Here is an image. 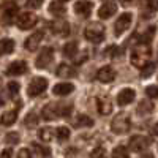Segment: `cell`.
Segmentation results:
<instances>
[{"label": "cell", "mask_w": 158, "mask_h": 158, "mask_svg": "<svg viewBox=\"0 0 158 158\" xmlns=\"http://www.w3.org/2000/svg\"><path fill=\"white\" fill-rule=\"evenodd\" d=\"M150 56H152L150 48L144 43H139L133 49V52H131V63H133L136 68H142L146 63H149Z\"/></svg>", "instance_id": "cell-1"}, {"label": "cell", "mask_w": 158, "mask_h": 158, "mask_svg": "<svg viewBox=\"0 0 158 158\" xmlns=\"http://www.w3.org/2000/svg\"><path fill=\"white\" fill-rule=\"evenodd\" d=\"M111 128H112V131L115 135H125V133H128L130 128H131V120H130L128 114H123V112L117 114L114 117L112 123H111Z\"/></svg>", "instance_id": "cell-2"}, {"label": "cell", "mask_w": 158, "mask_h": 158, "mask_svg": "<svg viewBox=\"0 0 158 158\" xmlns=\"http://www.w3.org/2000/svg\"><path fill=\"white\" fill-rule=\"evenodd\" d=\"M84 36L92 43H101L104 38V27L101 24H90L89 27L84 30Z\"/></svg>", "instance_id": "cell-3"}, {"label": "cell", "mask_w": 158, "mask_h": 158, "mask_svg": "<svg viewBox=\"0 0 158 158\" xmlns=\"http://www.w3.org/2000/svg\"><path fill=\"white\" fill-rule=\"evenodd\" d=\"M18 5L13 2V0H8V2H5L2 5V11H0V19H2L3 24H11L13 19H15V16L18 15Z\"/></svg>", "instance_id": "cell-4"}, {"label": "cell", "mask_w": 158, "mask_h": 158, "mask_svg": "<svg viewBox=\"0 0 158 158\" xmlns=\"http://www.w3.org/2000/svg\"><path fill=\"white\" fill-rule=\"evenodd\" d=\"M46 89H48V81L44 77H41V76H36V77H33L30 81L27 94H29V97H40Z\"/></svg>", "instance_id": "cell-5"}, {"label": "cell", "mask_w": 158, "mask_h": 158, "mask_svg": "<svg viewBox=\"0 0 158 158\" xmlns=\"http://www.w3.org/2000/svg\"><path fill=\"white\" fill-rule=\"evenodd\" d=\"M131 22H133V16H131V13H123V15H120L118 19L115 21V24H114L115 35L120 36L123 32H127L131 27Z\"/></svg>", "instance_id": "cell-6"}, {"label": "cell", "mask_w": 158, "mask_h": 158, "mask_svg": "<svg viewBox=\"0 0 158 158\" xmlns=\"http://www.w3.org/2000/svg\"><path fill=\"white\" fill-rule=\"evenodd\" d=\"M38 22V18L33 15V13H22L18 18V27L21 30H29L32 27H35Z\"/></svg>", "instance_id": "cell-7"}, {"label": "cell", "mask_w": 158, "mask_h": 158, "mask_svg": "<svg viewBox=\"0 0 158 158\" xmlns=\"http://www.w3.org/2000/svg\"><path fill=\"white\" fill-rule=\"evenodd\" d=\"M41 115L44 120H56L57 117H62V106H59L56 103H49L43 108Z\"/></svg>", "instance_id": "cell-8"}, {"label": "cell", "mask_w": 158, "mask_h": 158, "mask_svg": "<svg viewBox=\"0 0 158 158\" xmlns=\"http://www.w3.org/2000/svg\"><path fill=\"white\" fill-rule=\"evenodd\" d=\"M149 139L146 136H141V135H136L130 139V149L133 152H144L147 147H149Z\"/></svg>", "instance_id": "cell-9"}, {"label": "cell", "mask_w": 158, "mask_h": 158, "mask_svg": "<svg viewBox=\"0 0 158 158\" xmlns=\"http://www.w3.org/2000/svg\"><path fill=\"white\" fill-rule=\"evenodd\" d=\"M54 60V49L52 48H44L41 51V54L36 59V67L38 68H46L48 65Z\"/></svg>", "instance_id": "cell-10"}, {"label": "cell", "mask_w": 158, "mask_h": 158, "mask_svg": "<svg viewBox=\"0 0 158 158\" xmlns=\"http://www.w3.org/2000/svg\"><path fill=\"white\" fill-rule=\"evenodd\" d=\"M49 29L54 35H59V36H67L70 33V25L68 22L65 21H54L49 24Z\"/></svg>", "instance_id": "cell-11"}, {"label": "cell", "mask_w": 158, "mask_h": 158, "mask_svg": "<svg viewBox=\"0 0 158 158\" xmlns=\"http://www.w3.org/2000/svg\"><path fill=\"white\" fill-rule=\"evenodd\" d=\"M27 73V63L24 60H16L8 65L6 68V74L8 76H19V74H24Z\"/></svg>", "instance_id": "cell-12"}, {"label": "cell", "mask_w": 158, "mask_h": 158, "mask_svg": "<svg viewBox=\"0 0 158 158\" xmlns=\"http://www.w3.org/2000/svg\"><path fill=\"white\" fill-rule=\"evenodd\" d=\"M92 8H94V5H92V2H89V0H79V2L74 3V13L79 16H82V18L90 16Z\"/></svg>", "instance_id": "cell-13"}, {"label": "cell", "mask_w": 158, "mask_h": 158, "mask_svg": "<svg viewBox=\"0 0 158 158\" xmlns=\"http://www.w3.org/2000/svg\"><path fill=\"white\" fill-rule=\"evenodd\" d=\"M135 97H136V92L133 89H128V87L122 89V92L117 95V103L120 104V106H127V104L133 103Z\"/></svg>", "instance_id": "cell-14"}, {"label": "cell", "mask_w": 158, "mask_h": 158, "mask_svg": "<svg viewBox=\"0 0 158 158\" xmlns=\"http://www.w3.org/2000/svg\"><path fill=\"white\" fill-rule=\"evenodd\" d=\"M97 79L98 81H101V82H112L114 79H115V71H114V68H111V67H103L98 73H97Z\"/></svg>", "instance_id": "cell-15"}, {"label": "cell", "mask_w": 158, "mask_h": 158, "mask_svg": "<svg viewBox=\"0 0 158 158\" xmlns=\"http://www.w3.org/2000/svg\"><path fill=\"white\" fill-rule=\"evenodd\" d=\"M73 90H74V85H73L71 82H60V84H56V85H54L52 94L59 95V97H67V95L71 94Z\"/></svg>", "instance_id": "cell-16"}, {"label": "cell", "mask_w": 158, "mask_h": 158, "mask_svg": "<svg viewBox=\"0 0 158 158\" xmlns=\"http://www.w3.org/2000/svg\"><path fill=\"white\" fill-rule=\"evenodd\" d=\"M41 40H43V32H35L33 35H30L27 40H25V49L35 51L40 46V43H41Z\"/></svg>", "instance_id": "cell-17"}, {"label": "cell", "mask_w": 158, "mask_h": 158, "mask_svg": "<svg viewBox=\"0 0 158 158\" xmlns=\"http://www.w3.org/2000/svg\"><path fill=\"white\" fill-rule=\"evenodd\" d=\"M115 11H117V6L112 2H104V5L98 10V16L101 19H109Z\"/></svg>", "instance_id": "cell-18"}, {"label": "cell", "mask_w": 158, "mask_h": 158, "mask_svg": "<svg viewBox=\"0 0 158 158\" xmlns=\"http://www.w3.org/2000/svg\"><path fill=\"white\" fill-rule=\"evenodd\" d=\"M97 108H98V112H100L101 115H108V114L112 111L111 101H109V98H106V97L97 98Z\"/></svg>", "instance_id": "cell-19"}, {"label": "cell", "mask_w": 158, "mask_h": 158, "mask_svg": "<svg viewBox=\"0 0 158 158\" xmlns=\"http://www.w3.org/2000/svg\"><path fill=\"white\" fill-rule=\"evenodd\" d=\"M56 73H57L59 77H73V76H76V70L71 67V65H67V63H60Z\"/></svg>", "instance_id": "cell-20"}, {"label": "cell", "mask_w": 158, "mask_h": 158, "mask_svg": "<svg viewBox=\"0 0 158 158\" xmlns=\"http://www.w3.org/2000/svg\"><path fill=\"white\" fill-rule=\"evenodd\" d=\"M15 51V41L10 38L5 40H0V56H5V54H11Z\"/></svg>", "instance_id": "cell-21"}, {"label": "cell", "mask_w": 158, "mask_h": 158, "mask_svg": "<svg viewBox=\"0 0 158 158\" xmlns=\"http://www.w3.org/2000/svg\"><path fill=\"white\" fill-rule=\"evenodd\" d=\"M18 120V111H8L2 115V118H0V125H5V127H10L13 125Z\"/></svg>", "instance_id": "cell-22"}, {"label": "cell", "mask_w": 158, "mask_h": 158, "mask_svg": "<svg viewBox=\"0 0 158 158\" xmlns=\"http://www.w3.org/2000/svg\"><path fill=\"white\" fill-rule=\"evenodd\" d=\"M77 48H79L77 41H70V43H67V44L63 46V54H65V57H74V56L77 54Z\"/></svg>", "instance_id": "cell-23"}, {"label": "cell", "mask_w": 158, "mask_h": 158, "mask_svg": "<svg viewBox=\"0 0 158 158\" xmlns=\"http://www.w3.org/2000/svg\"><path fill=\"white\" fill-rule=\"evenodd\" d=\"M138 114H141V115H147V114H150L152 111H153V104L152 103H149L147 100H142L139 104H138Z\"/></svg>", "instance_id": "cell-24"}, {"label": "cell", "mask_w": 158, "mask_h": 158, "mask_svg": "<svg viewBox=\"0 0 158 158\" xmlns=\"http://www.w3.org/2000/svg\"><path fill=\"white\" fill-rule=\"evenodd\" d=\"M49 13L54 16H62V15H65V5L62 2H52L49 5Z\"/></svg>", "instance_id": "cell-25"}, {"label": "cell", "mask_w": 158, "mask_h": 158, "mask_svg": "<svg viewBox=\"0 0 158 158\" xmlns=\"http://www.w3.org/2000/svg\"><path fill=\"white\" fill-rule=\"evenodd\" d=\"M56 135H57V139L59 141H67L70 138V135H71V131L67 127H59L57 131H56Z\"/></svg>", "instance_id": "cell-26"}, {"label": "cell", "mask_w": 158, "mask_h": 158, "mask_svg": "<svg viewBox=\"0 0 158 158\" xmlns=\"http://www.w3.org/2000/svg\"><path fill=\"white\" fill-rule=\"evenodd\" d=\"M76 125H77V127H94V120H92L89 115L82 114V115H79V117H77Z\"/></svg>", "instance_id": "cell-27"}, {"label": "cell", "mask_w": 158, "mask_h": 158, "mask_svg": "<svg viewBox=\"0 0 158 158\" xmlns=\"http://www.w3.org/2000/svg\"><path fill=\"white\" fill-rule=\"evenodd\" d=\"M52 136H54L52 128H41L40 130V138H41V141L49 142V141H52Z\"/></svg>", "instance_id": "cell-28"}, {"label": "cell", "mask_w": 158, "mask_h": 158, "mask_svg": "<svg viewBox=\"0 0 158 158\" xmlns=\"http://www.w3.org/2000/svg\"><path fill=\"white\" fill-rule=\"evenodd\" d=\"M155 73V63H146L144 67L141 68V76L142 77H149Z\"/></svg>", "instance_id": "cell-29"}, {"label": "cell", "mask_w": 158, "mask_h": 158, "mask_svg": "<svg viewBox=\"0 0 158 158\" xmlns=\"http://www.w3.org/2000/svg\"><path fill=\"white\" fill-rule=\"evenodd\" d=\"M112 158H130V155H128V152H127V149L123 146H118V147L114 149Z\"/></svg>", "instance_id": "cell-30"}, {"label": "cell", "mask_w": 158, "mask_h": 158, "mask_svg": "<svg viewBox=\"0 0 158 158\" xmlns=\"http://www.w3.org/2000/svg\"><path fill=\"white\" fill-rule=\"evenodd\" d=\"M24 123H25V127H29V128H33V127H36V123H38V117H36V114L30 112L27 117H25Z\"/></svg>", "instance_id": "cell-31"}, {"label": "cell", "mask_w": 158, "mask_h": 158, "mask_svg": "<svg viewBox=\"0 0 158 158\" xmlns=\"http://www.w3.org/2000/svg\"><path fill=\"white\" fill-rule=\"evenodd\" d=\"M90 158H108V153H106V149L104 147H97L92 150L90 153Z\"/></svg>", "instance_id": "cell-32"}, {"label": "cell", "mask_w": 158, "mask_h": 158, "mask_svg": "<svg viewBox=\"0 0 158 158\" xmlns=\"http://www.w3.org/2000/svg\"><path fill=\"white\" fill-rule=\"evenodd\" d=\"M120 54H122V49L118 48V46H109L106 49V56L108 57H118Z\"/></svg>", "instance_id": "cell-33"}, {"label": "cell", "mask_w": 158, "mask_h": 158, "mask_svg": "<svg viewBox=\"0 0 158 158\" xmlns=\"http://www.w3.org/2000/svg\"><path fill=\"white\" fill-rule=\"evenodd\" d=\"M19 90H21V85H19L18 82H10V84H8V94H10L11 97H16V95L19 94Z\"/></svg>", "instance_id": "cell-34"}, {"label": "cell", "mask_w": 158, "mask_h": 158, "mask_svg": "<svg viewBox=\"0 0 158 158\" xmlns=\"http://www.w3.org/2000/svg\"><path fill=\"white\" fill-rule=\"evenodd\" d=\"M5 139H6V142H10V144H16V142L19 141V133H8V135L5 136Z\"/></svg>", "instance_id": "cell-35"}, {"label": "cell", "mask_w": 158, "mask_h": 158, "mask_svg": "<svg viewBox=\"0 0 158 158\" xmlns=\"http://www.w3.org/2000/svg\"><path fill=\"white\" fill-rule=\"evenodd\" d=\"M41 5H43V0H27V6L29 8L36 10V8H40Z\"/></svg>", "instance_id": "cell-36"}, {"label": "cell", "mask_w": 158, "mask_h": 158, "mask_svg": "<svg viewBox=\"0 0 158 158\" xmlns=\"http://www.w3.org/2000/svg\"><path fill=\"white\" fill-rule=\"evenodd\" d=\"M146 10H149L150 13H155V11H156V2H155V0H147Z\"/></svg>", "instance_id": "cell-37"}, {"label": "cell", "mask_w": 158, "mask_h": 158, "mask_svg": "<svg viewBox=\"0 0 158 158\" xmlns=\"http://www.w3.org/2000/svg\"><path fill=\"white\" fill-rule=\"evenodd\" d=\"M146 94L150 97V98H156V87L155 85H149L146 89Z\"/></svg>", "instance_id": "cell-38"}, {"label": "cell", "mask_w": 158, "mask_h": 158, "mask_svg": "<svg viewBox=\"0 0 158 158\" xmlns=\"http://www.w3.org/2000/svg\"><path fill=\"white\" fill-rule=\"evenodd\" d=\"M18 158H32V153L29 152V149H21L18 153Z\"/></svg>", "instance_id": "cell-39"}, {"label": "cell", "mask_w": 158, "mask_h": 158, "mask_svg": "<svg viewBox=\"0 0 158 158\" xmlns=\"http://www.w3.org/2000/svg\"><path fill=\"white\" fill-rule=\"evenodd\" d=\"M33 149H35V150H38V152H41V155H43V156H49V155H51V150H49V149L40 147V146H36V144L33 146Z\"/></svg>", "instance_id": "cell-40"}, {"label": "cell", "mask_w": 158, "mask_h": 158, "mask_svg": "<svg viewBox=\"0 0 158 158\" xmlns=\"http://www.w3.org/2000/svg\"><path fill=\"white\" fill-rule=\"evenodd\" d=\"M11 153H13V152H11L10 149H5V150L2 152V158H11Z\"/></svg>", "instance_id": "cell-41"}, {"label": "cell", "mask_w": 158, "mask_h": 158, "mask_svg": "<svg viewBox=\"0 0 158 158\" xmlns=\"http://www.w3.org/2000/svg\"><path fill=\"white\" fill-rule=\"evenodd\" d=\"M120 2H122V5H123V6H130V5H133V3L136 2V0H120Z\"/></svg>", "instance_id": "cell-42"}, {"label": "cell", "mask_w": 158, "mask_h": 158, "mask_svg": "<svg viewBox=\"0 0 158 158\" xmlns=\"http://www.w3.org/2000/svg\"><path fill=\"white\" fill-rule=\"evenodd\" d=\"M74 152H76V149H68V150H67V153H68V155H76Z\"/></svg>", "instance_id": "cell-43"}, {"label": "cell", "mask_w": 158, "mask_h": 158, "mask_svg": "<svg viewBox=\"0 0 158 158\" xmlns=\"http://www.w3.org/2000/svg\"><path fill=\"white\" fill-rule=\"evenodd\" d=\"M141 158H153V155L152 153H146V155H142Z\"/></svg>", "instance_id": "cell-44"}, {"label": "cell", "mask_w": 158, "mask_h": 158, "mask_svg": "<svg viewBox=\"0 0 158 158\" xmlns=\"http://www.w3.org/2000/svg\"><path fill=\"white\" fill-rule=\"evenodd\" d=\"M104 2H112V0H104Z\"/></svg>", "instance_id": "cell-45"}, {"label": "cell", "mask_w": 158, "mask_h": 158, "mask_svg": "<svg viewBox=\"0 0 158 158\" xmlns=\"http://www.w3.org/2000/svg\"><path fill=\"white\" fill-rule=\"evenodd\" d=\"M60 2H67V0H60Z\"/></svg>", "instance_id": "cell-46"}, {"label": "cell", "mask_w": 158, "mask_h": 158, "mask_svg": "<svg viewBox=\"0 0 158 158\" xmlns=\"http://www.w3.org/2000/svg\"><path fill=\"white\" fill-rule=\"evenodd\" d=\"M0 84H2V81H0Z\"/></svg>", "instance_id": "cell-47"}]
</instances>
